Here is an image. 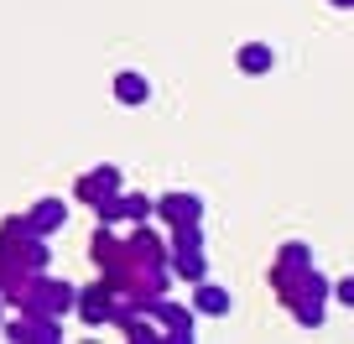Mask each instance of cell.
<instances>
[{
	"label": "cell",
	"mask_w": 354,
	"mask_h": 344,
	"mask_svg": "<svg viewBox=\"0 0 354 344\" xmlns=\"http://www.w3.org/2000/svg\"><path fill=\"white\" fill-rule=\"evenodd\" d=\"M115 193H120V172H115V167H94V172H84V178H78L73 199L104 203V199H115Z\"/></svg>",
	"instance_id": "cell-1"
},
{
	"label": "cell",
	"mask_w": 354,
	"mask_h": 344,
	"mask_svg": "<svg viewBox=\"0 0 354 344\" xmlns=\"http://www.w3.org/2000/svg\"><path fill=\"white\" fill-rule=\"evenodd\" d=\"M156 214L167 224H198L203 203H198V193H167V199H156Z\"/></svg>",
	"instance_id": "cell-2"
},
{
	"label": "cell",
	"mask_w": 354,
	"mask_h": 344,
	"mask_svg": "<svg viewBox=\"0 0 354 344\" xmlns=\"http://www.w3.org/2000/svg\"><path fill=\"white\" fill-rule=\"evenodd\" d=\"M146 313H156V318H162V329L172 334V339H188V334H193V313H188V308H172V302L151 298V302H146Z\"/></svg>",
	"instance_id": "cell-3"
},
{
	"label": "cell",
	"mask_w": 354,
	"mask_h": 344,
	"mask_svg": "<svg viewBox=\"0 0 354 344\" xmlns=\"http://www.w3.org/2000/svg\"><path fill=\"white\" fill-rule=\"evenodd\" d=\"M63 219H68V209H63V203H57V199H42V203H37L32 214H26V224H32L37 235H53V230H57V224H63Z\"/></svg>",
	"instance_id": "cell-4"
},
{
	"label": "cell",
	"mask_w": 354,
	"mask_h": 344,
	"mask_svg": "<svg viewBox=\"0 0 354 344\" xmlns=\"http://www.w3.org/2000/svg\"><path fill=\"white\" fill-rule=\"evenodd\" d=\"M198 313H209V318H219V313H230V292L224 287H214V282H198Z\"/></svg>",
	"instance_id": "cell-5"
},
{
	"label": "cell",
	"mask_w": 354,
	"mask_h": 344,
	"mask_svg": "<svg viewBox=\"0 0 354 344\" xmlns=\"http://www.w3.org/2000/svg\"><path fill=\"white\" fill-rule=\"evenodd\" d=\"M146 78L141 73H115V100H125V105H146Z\"/></svg>",
	"instance_id": "cell-6"
},
{
	"label": "cell",
	"mask_w": 354,
	"mask_h": 344,
	"mask_svg": "<svg viewBox=\"0 0 354 344\" xmlns=\"http://www.w3.org/2000/svg\"><path fill=\"white\" fill-rule=\"evenodd\" d=\"M234 63H240L245 73H266V68H271V47L266 42H245L240 53H234Z\"/></svg>",
	"instance_id": "cell-7"
},
{
	"label": "cell",
	"mask_w": 354,
	"mask_h": 344,
	"mask_svg": "<svg viewBox=\"0 0 354 344\" xmlns=\"http://www.w3.org/2000/svg\"><path fill=\"white\" fill-rule=\"evenodd\" d=\"M172 266H177V277H188V282H203V277H209V261H203V251H177V255H172Z\"/></svg>",
	"instance_id": "cell-8"
},
{
	"label": "cell",
	"mask_w": 354,
	"mask_h": 344,
	"mask_svg": "<svg viewBox=\"0 0 354 344\" xmlns=\"http://www.w3.org/2000/svg\"><path fill=\"white\" fill-rule=\"evenodd\" d=\"M115 203H120V214H131V219H141V214L151 209V203H146V199H136V193H131V199H115Z\"/></svg>",
	"instance_id": "cell-9"
},
{
	"label": "cell",
	"mask_w": 354,
	"mask_h": 344,
	"mask_svg": "<svg viewBox=\"0 0 354 344\" xmlns=\"http://www.w3.org/2000/svg\"><path fill=\"white\" fill-rule=\"evenodd\" d=\"M339 298H344V302L354 308V277H349V282H339Z\"/></svg>",
	"instance_id": "cell-10"
},
{
	"label": "cell",
	"mask_w": 354,
	"mask_h": 344,
	"mask_svg": "<svg viewBox=\"0 0 354 344\" xmlns=\"http://www.w3.org/2000/svg\"><path fill=\"white\" fill-rule=\"evenodd\" d=\"M333 6H354V0H333Z\"/></svg>",
	"instance_id": "cell-11"
}]
</instances>
